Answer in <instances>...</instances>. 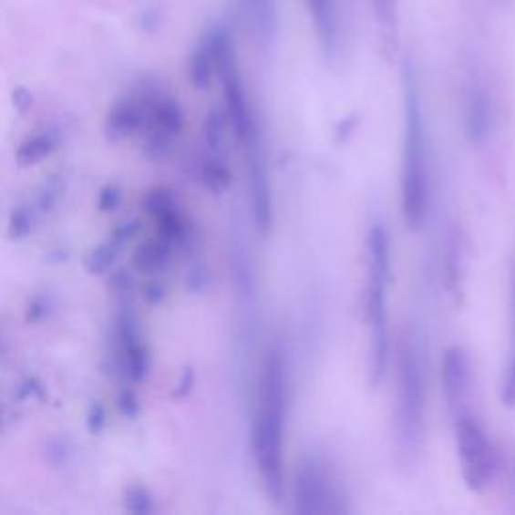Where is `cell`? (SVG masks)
<instances>
[{
	"instance_id": "cell-1",
	"label": "cell",
	"mask_w": 515,
	"mask_h": 515,
	"mask_svg": "<svg viewBox=\"0 0 515 515\" xmlns=\"http://www.w3.org/2000/svg\"><path fill=\"white\" fill-rule=\"evenodd\" d=\"M288 417V371L278 348L266 353L258 376V398L252 431V453L258 479L270 501L284 495V441Z\"/></svg>"
},
{
	"instance_id": "cell-2",
	"label": "cell",
	"mask_w": 515,
	"mask_h": 515,
	"mask_svg": "<svg viewBox=\"0 0 515 515\" xmlns=\"http://www.w3.org/2000/svg\"><path fill=\"white\" fill-rule=\"evenodd\" d=\"M391 238L383 223H373L366 236L365 316L368 328V383L378 386L391 368L393 338L388 323V284H391Z\"/></svg>"
},
{
	"instance_id": "cell-3",
	"label": "cell",
	"mask_w": 515,
	"mask_h": 515,
	"mask_svg": "<svg viewBox=\"0 0 515 515\" xmlns=\"http://www.w3.org/2000/svg\"><path fill=\"white\" fill-rule=\"evenodd\" d=\"M403 155H401V213L409 230H421L431 206L429 143L423 119L419 87L409 65L403 73Z\"/></svg>"
},
{
	"instance_id": "cell-4",
	"label": "cell",
	"mask_w": 515,
	"mask_h": 515,
	"mask_svg": "<svg viewBox=\"0 0 515 515\" xmlns=\"http://www.w3.org/2000/svg\"><path fill=\"white\" fill-rule=\"evenodd\" d=\"M395 365V441L398 461L405 468H413L419 461L425 441V375L421 353L415 338L403 333L397 340Z\"/></svg>"
},
{
	"instance_id": "cell-5",
	"label": "cell",
	"mask_w": 515,
	"mask_h": 515,
	"mask_svg": "<svg viewBox=\"0 0 515 515\" xmlns=\"http://www.w3.org/2000/svg\"><path fill=\"white\" fill-rule=\"evenodd\" d=\"M453 439L461 478L473 493H485L500 473V453L488 427L471 407L451 415Z\"/></svg>"
},
{
	"instance_id": "cell-6",
	"label": "cell",
	"mask_w": 515,
	"mask_h": 515,
	"mask_svg": "<svg viewBox=\"0 0 515 515\" xmlns=\"http://www.w3.org/2000/svg\"><path fill=\"white\" fill-rule=\"evenodd\" d=\"M294 511L303 515L346 513L348 503L328 461L318 455L304 457L294 473L293 483Z\"/></svg>"
},
{
	"instance_id": "cell-7",
	"label": "cell",
	"mask_w": 515,
	"mask_h": 515,
	"mask_svg": "<svg viewBox=\"0 0 515 515\" xmlns=\"http://www.w3.org/2000/svg\"><path fill=\"white\" fill-rule=\"evenodd\" d=\"M246 158V173H248V191L252 213L262 234H268L274 221V198H272V181L268 171V161L264 153V143L262 135L242 143Z\"/></svg>"
},
{
	"instance_id": "cell-8",
	"label": "cell",
	"mask_w": 515,
	"mask_h": 515,
	"mask_svg": "<svg viewBox=\"0 0 515 515\" xmlns=\"http://www.w3.org/2000/svg\"><path fill=\"white\" fill-rule=\"evenodd\" d=\"M441 388L449 415L471 407L473 361L463 346H449L441 358Z\"/></svg>"
},
{
	"instance_id": "cell-9",
	"label": "cell",
	"mask_w": 515,
	"mask_h": 515,
	"mask_svg": "<svg viewBox=\"0 0 515 515\" xmlns=\"http://www.w3.org/2000/svg\"><path fill=\"white\" fill-rule=\"evenodd\" d=\"M145 123V103L123 99L107 115L105 135L109 141H123Z\"/></svg>"
},
{
	"instance_id": "cell-10",
	"label": "cell",
	"mask_w": 515,
	"mask_h": 515,
	"mask_svg": "<svg viewBox=\"0 0 515 515\" xmlns=\"http://www.w3.org/2000/svg\"><path fill=\"white\" fill-rule=\"evenodd\" d=\"M244 15L260 43H270L278 31L276 0H240Z\"/></svg>"
},
{
	"instance_id": "cell-11",
	"label": "cell",
	"mask_w": 515,
	"mask_h": 515,
	"mask_svg": "<svg viewBox=\"0 0 515 515\" xmlns=\"http://www.w3.org/2000/svg\"><path fill=\"white\" fill-rule=\"evenodd\" d=\"M306 5L310 8V15H313L316 23V31L320 45H323L324 55L333 57L336 53V18H335V5L333 0H306Z\"/></svg>"
},
{
	"instance_id": "cell-12",
	"label": "cell",
	"mask_w": 515,
	"mask_h": 515,
	"mask_svg": "<svg viewBox=\"0 0 515 515\" xmlns=\"http://www.w3.org/2000/svg\"><path fill=\"white\" fill-rule=\"evenodd\" d=\"M171 250V244H168L163 238L155 236L135 250L133 266L139 274H158V272L168 266Z\"/></svg>"
},
{
	"instance_id": "cell-13",
	"label": "cell",
	"mask_w": 515,
	"mask_h": 515,
	"mask_svg": "<svg viewBox=\"0 0 515 515\" xmlns=\"http://www.w3.org/2000/svg\"><path fill=\"white\" fill-rule=\"evenodd\" d=\"M216 73V53H213L210 36H206L190 57V81L198 91H206Z\"/></svg>"
},
{
	"instance_id": "cell-14",
	"label": "cell",
	"mask_w": 515,
	"mask_h": 515,
	"mask_svg": "<svg viewBox=\"0 0 515 515\" xmlns=\"http://www.w3.org/2000/svg\"><path fill=\"white\" fill-rule=\"evenodd\" d=\"M57 148L51 133H36L33 138L25 139L16 149V161L26 168V165L41 163L45 158L53 153Z\"/></svg>"
},
{
	"instance_id": "cell-15",
	"label": "cell",
	"mask_w": 515,
	"mask_h": 515,
	"mask_svg": "<svg viewBox=\"0 0 515 515\" xmlns=\"http://www.w3.org/2000/svg\"><path fill=\"white\" fill-rule=\"evenodd\" d=\"M200 180L203 186H206L213 193H221L230 186L232 173L220 155L210 153V158H206L200 165Z\"/></svg>"
},
{
	"instance_id": "cell-16",
	"label": "cell",
	"mask_w": 515,
	"mask_h": 515,
	"mask_svg": "<svg viewBox=\"0 0 515 515\" xmlns=\"http://www.w3.org/2000/svg\"><path fill=\"white\" fill-rule=\"evenodd\" d=\"M119 250H121L119 242L109 236V240H105L103 244L93 248L89 254H87V258L83 262L85 270L89 272L91 276L105 274V272H109V268L113 266V262H115V258H118Z\"/></svg>"
},
{
	"instance_id": "cell-17",
	"label": "cell",
	"mask_w": 515,
	"mask_h": 515,
	"mask_svg": "<svg viewBox=\"0 0 515 515\" xmlns=\"http://www.w3.org/2000/svg\"><path fill=\"white\" fill-rule=\"evenodd\" d=\"M228 128H230V123L226 118V111L220 109V107H213V109L208 113L206 121H203V139H206L210 153L220 155L221 158L223 138H226Z\"/></svg>"
},
{
	"instance_id": "cell-18",
	"label": "cell",
	"mask_w": 515,
	"mask_h": 515,
	"mask_svg": "<svg viewBox=\"0 0 515 515\" xmlns=\"http://www.w3.org/2000/svg\"><path fill=\"white\" fill-rule=\"evenodd\" d=\"M375 21L381 26L383 36L391 38L398 23V0H371Z\"/></svg>"
},
{
	"instance_id": "cell-19",
	"label": "cell",
	"mask_w": 515,
	"mask_h": 515,
	"mask_svg": "<svg viewBox=\"0 0 515 515\" xmlns=\"http://www.w3.org/2000/svg\"><path fill=\"white\" fill-rule=\"evenodd\" d=\"M173 206H178V201H176V196H173L168 188H155L148 191V196L143 198V208L153 220L161 216L163 211L171 210Z\"/></svg>"
},
{
	"instance_id": "cell-20",
	"label": "cell",
	"mask_w": 515,
	"mask_h": 515,
	"mask_svg": "<svg viewBox=\"0 0 515 515\" xmlns=\"http://www.w3.org/2000/svg\"><path fill=\"white\" fill-rule=\"evenodd\" d=\"M501 403L505 407H515V303H513V343L501 378Z\"/></svg>"
},
{
	"instance_id": "cell-21",
	"label": "cell",
	"mask_w": 515,
	"mask_h": 515,
	"mask_svg": "<svg viewBox=\"0 0 515 515\" xmlns=\"http://www.w3.org/2000/svg\"><path fill=\"white\" fill-rule=\"evenodd\" d=\"M125 510L135 515H148L153 511V500L149 491L141 485H131L125 491Z\"/></svg>"
},
{
	"instance_id": "cell-22",
	"label": "cell",
	"mask_w": 515,
	"mask_h": 515,
	"mask_svg": "<svg viewBox=\"0 0 515 515\" xmlns=\"http://www.w3.org/2000/svg\"><path fill=\"white\" fill-rule=\"evenodd\" d=\"M33 232V216L31 210L18 206L11 211V220H8V238L13 240H25Z\"/></svg>"
},
{
	"instance_id": "cell-23",
	"label": "cell",
	"mask_w": 515,
	"mask_h": 515,
	"mask_svg": "<svg viewBox=\"0 0 515 515\" xmlns=\"http://www.w3.org/2000/svg\"><path fill=\"white\" fill-rule=\"evenodd\" d=\"M121 198H123V193L118 186H105L99 191V198H97V208H99L103 213H109L119 208Z\"/></svg>"
},
{
	"instance_id": "cell-24",
	"label": "cell",
	"mask_w": 515,
	"mask_h": 515,
	"mask_svg": "<svg viewBox=\"0 0 515 515\" xmlns=\"http://www.w3.org/2000/svg\"><path fill=\"white\" fill-rule=\"evenodd\" d=\"M118 407H119V411L123 417H128V419H135V417L139 415V401H138V395H135L133 391H129V388H125V391H121L119 398H118Z\"/></svg>"
},
{
	"instance_id": "cell-25",
	"label": "cell",
	"mask_w": 515,
	"mask_h": 515,
	"mask_svg": "<svg viewBox=\"0 0 515 515\" xmlns=\"http://www.w3.org/2000/svg\"><path fill=\"white\" fill-rule=\"evenodd\" d=\"M105 407L101 403H93L89 413H87V431L91 435H99L105 427Z\"/></svg>"
},
{
	"instance_id": "cell-26",
	"label": "cell",
	"mask_w": 515,
	"mask_h": 515,
	"mask_svg": "<svg viewBox=\"0 0 515 515\" xmlns=\"http://www.w3.org/2000/svg\"><path fill=\"white\" fill-rule=\"evenodd\" d=\"M33 103H35V97L31 91L26 89V87H16V89L13 91V105L21 115H26L28 109L33 107Z\"/></svg>"
},
{
	"instance_id": "cell-27",
	"label": "cell",
	"mask_w": 515,
	"mask_h": 515,
	"mask_svg": "<svg viewBox=\"0 0 515 515\" xmlns=\"http://www.w3.org/2000/svg\"><path fill=\"white\" fill-rule=\"evenodd\" d=\"M139 228H141V226H139V221H138V220L123 221V223H119V226L111 232V238H113V240H118L119 244L123 246L125 242L131 240L135 234H138Z\"/></svg>"
},
{
	"instance_id": "cell-28",
	"label": "cell",
	"mask_w": 515,
	"mask_h": 515,
	"mask_svg": "<svg viewBox=\"0 0 515 515\" xmlns=\"http://www.w3.org/2000/svg\"><path fill=\"white\" fill-rule=\"evenodd\" d=\"M46 314H48L46 300L43 296H36L26 310V320L28 323H38V320H43Z\"/></svg>"
},
{
	"instance_id": "cell-29",
	"label": "cell",
	"mask_w": 515,
	"mask_h": 515,
	"mask_svg": "<svg viewBox=\"0 0 515 515\" xmlns=\"http://www.w3.org/2000/svg\"><path fill=\"white\" fill-rule=\"evenodd\" d=\"M57 200H59V186H57V183H55V181L46 183L45 191L41 193V198H38V203H41L43 211L51 210V208L55 206V201H57Z\"/></svg>"
},
{
	"instance_id": "cell-30",
	"label": "cell",
	"mask_w": 515,
	"mask_h": 515,
	"mask_svg": "<svg viewBox=\"0 0 515 515\" xmlns=\"http://www.w3.org/2000/svg\"><path fill=\"white\" fill-rule=\"evenodd\" d=\"M163 296H165V288H163V284H160V282H149V284H145L143 298L148 300L149 304L161 303Z\"/></svg>"
},
{
	"instance_id": "cell-31",
	"label": "cell",
	"mask_w": 515,
	"mask_h": 515,
	"mask_svg": "<svg viewBox=\"0 0 515 515\" xmlns=\"http://www.w3.org/2000/svg\"><path fill=\"white\" fill-rule=\"evenodd\" d=\"M111 288L113 290H118V293H128V290L131 288V278L128 272H118V274H113L111 278Z\"/></svg>"
}]
</instances>
